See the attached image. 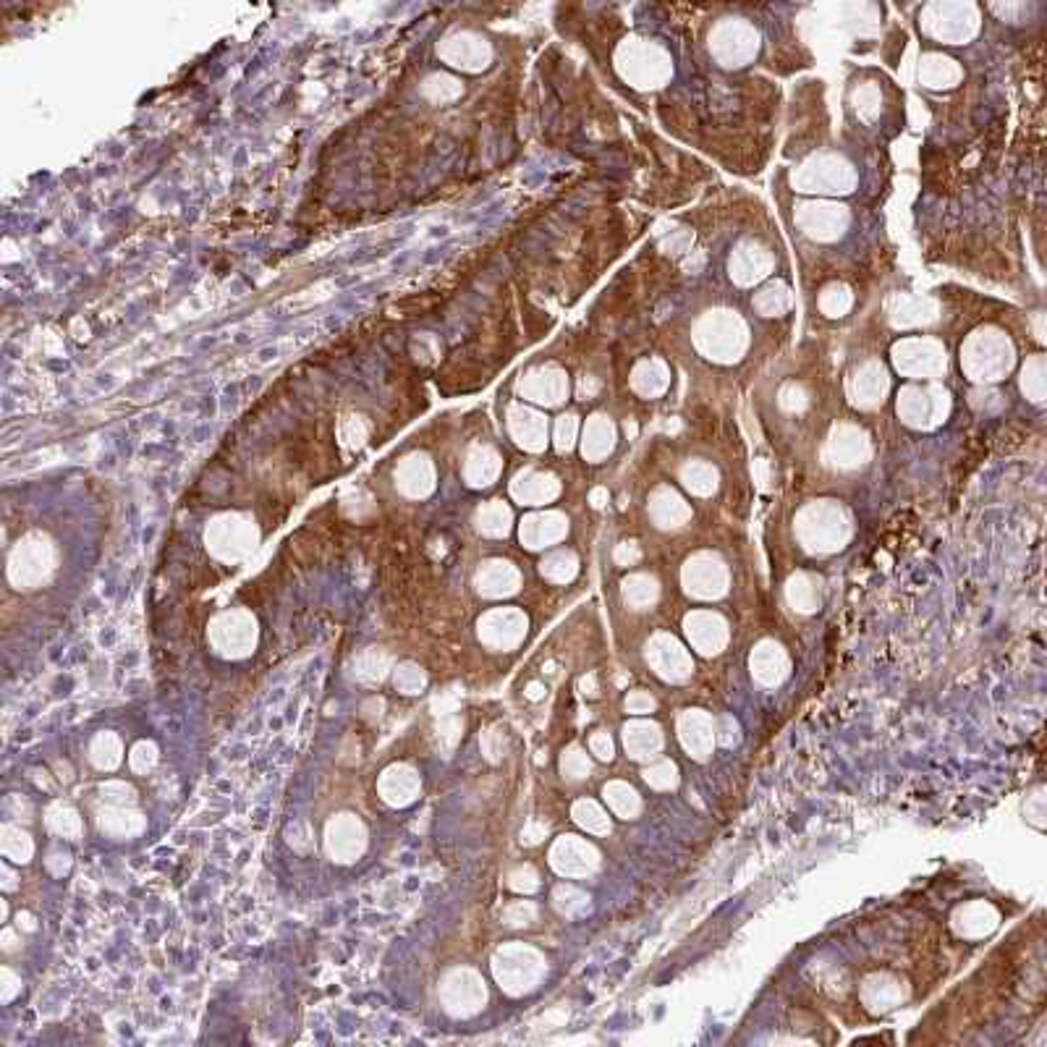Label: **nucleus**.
I'll use <instances>...</instances> for the list:
<instances>
[{
	"label": "nucleus",
	"mask_w": 1047,
	"mask_h": 1047,
	"mask_svg": "<svg viewBox=\"0 0 1047 1047\" xmlns=\"http://www.w3.org/2000/svg\"><path fill=\"white\" fill-rule=\"evenodd\" d=\"M563 770L571 773V778H584L589 773V762L587 757H582V752H571L563 757Z\"/></svg>",
	"instance_id": "nucleus-36"
},
{
	"label": "nucleus",
	"mask_w": 1047,
	"mask_h": 1047,
	"mask_svg": "<svg viewBox=\"0 0 1047 1047\" xmlns=\"http://www.w3.org/2000/svg\"><path fill=\"white\" fill-rule=\"evenodd\" d=\"M1024 391L1034 398V401H1042V393H1045V380H1042V359H1034L1032 364L1024 367Z\"/></svg>",
	"instance_id": "nucleus-35"
},
{
	"label": "nucleus",
	"mask_w": 1047,
	"mask_h": 1047,
	"mask_svg": "<svg viewBox=\"0 0 1047 1047\" xmlns=\"http://www.w3.org/2000/svg\"><path fill=\"white\" fill-rule=\"evenodd\" d=\"M951 409L948 393L938 385H909L898 396V414L911 427L940 425Z\"/></svg>",
	"instance_id": "nucleus-5"
},
{
	"label": "nucleus",
	"mask_w": 1047,
	"mask_h": 1047,
	"mask_svg": "<svg viewBox=\"0 0 1047 1047\" xmlns=\"http://www.w3.org/2000/svg\"><path fill=\"white\" fill-rule=\"evenodd\" d=\"M885 391H888V377H885L883 367L877 364H867L862 370L856 372L854 377V401L859 406H875L883 401Z\"/></svg>",
	"instance_id": "nucleus-22"
},
{
	"label": "nucleus",
	"mask_w": 1047,
	"mask_h": 1047,
	"mask_svg": "<svg viewBox=\"0 0 1047 1047\" xmlns=\"http://www.w3.org/2000/svg\"><path fill=\"white\" fill-rule=\"evenodd\" d=\"M623 595H626V603L642 610L655 605L660 589H657V582L652 576H631L623 584Z\"/></svg>",
	"instance_id": "nucleus-27"
},
{
	"label": "nucleus",
	"mask_w": 1047,
	"mask_h": 1047,
	"mask_svg": "<svg viewBox=\"0 0 1047 1047\" xmlns=\"http://www.w3.org/2000/svg\"><path fill=\"white\" fill-rule=\"evenodd\" d=\"M919 76L927 87H953L961 79V69L945 55H927L919 66Z\"/></svg>",
	"instance_id": "nucleus-23"
},
{
	"label": "nucleus",
	"mask_w": 1047,
	"mask_h": 1047,
	"mask_svg": "<svg viewBox=\"0 0 1047 1047\" xmlns=\"http://www.w3.org/2000/svg\"><path fill=\"white\" fill-rule=\"evenodd\" d=\"M822 312H828L830 317H838L843 315L846 309L851 307V294H849V288H843V286H830L825 294H822V302H820Z\"/></svg>",
	"instance_id": "nucleus-34"
},
{
	"label": "nucleus",
	"mask_w": 1047,
	"mask_h": 1047,
	"mask_svg": "<svg viewBox=\"0 0 1047 1047\" xmlns=\"http://www.w3.org/2000/svg\"><path fill=\"white\" fill-rule=\"evenodd\" d=\"M752 673L754 678L765 686L781 684L788 673V657L781 650V644L762 642L752 652Z\"/></svg>",
	"instance_id": "nucleus-18"
},
{
	"label": "nucleus",
	"mask_w": 1047,
	"mask_h": 1047,
	"mask_svg": "<svg viewBox=\"0 0 1047 1047\" xmlns=\"http://www.w3.org/2000/svg\"><path fill=\"white\" fill-rule=\"evenodd\" d=\"M770 267H773V257L762 247L752 244V241H749V244H741L731 257V275L741 286L762 281Z\"/></svg>",
	"instance_id": "nucleus-16"
},
{
	"label": "nucleus",
	"mask_w": 1047,
	"mask_h": 1047,
	"mask_svg": "<svg viewBox=\"0 0 1047 1047\" xmlns=\"http://www.w3.org/2000/svg\"><path fill=\"white\" fill-rule=\"evenodd\" d=\"M995 927H998V911L990 904H985V901L961 906L953 914V930L964 935V938H985Z\"/></svg>",
	"instance_id": "nucleus-17"
},
{
	"label": "nucleus",
	"mask_w": 1047,
	"mask_h": 1047,
	"mask_svg": "<svg viewBox=\"0 0 1047 1047\" xmlns=\"http://www.w3.org/2000/svg\"><path fill=\"white\" fill-rule=\"evenodd\" d=\"M574 817L579 825H584V828L589 830V833H608L610 830L608 815L597 807L595 801H579L574 809Z\"/></svg>",
	"instance_id": "nucleus-31"
},
{
	"label": "nucleus",
	"mask_w": 1047,
	"mask_h": 1047,
	"mask_svg": "<svg viewBox=\"0 0 1047 1047\" xmlns=\"http://www.w3.org/2000/svg\"><path fill=\"white\" fill-rule=\"evenodd\" d=\"M828 451L833 464L851 469V466L864 464V459L870 456V443L856 427H838L830 438Z\"/></svg>",
	"instance_id": "nucleus-15"
},
{
	"label": "nucleus",
	"mask_w": 1047,
	"mask_h": 1047,
	"mask_svg": "<svg viewBox=\"0 0 1047 1047\" xmlns=\"http://www.w3.org/2000/svg\"><path fill=\"white\" fill-rule=\"evenodd\" d=\"M801 542L815 553H833L843 548V542L849 540V519L830 500H822L801 511L799 524H796Z\"/></svg>",
	"instance_id": "nucleus-1"
},
{
	"label": "nucleus",
	"mask_w": 1047,
	"mask_h": 1047,
	"mask_svg": "<svg viewBox=\"0 0 1047 1047\" xmlns=\"http://www.w3.org/2000/svg\"><path fill=\"white\" fill-rule=\"evenodd\" d=\"M555 851H563V854H568V862L555 864V867H558L561 872H568V875H584V872L595 870L597 854L592 851V846H587V843L571 841V838H568V841L558 843Z\"/></svg>",
	"instance_id": "nucleus-25"
},
{
	"label": "nucleus",
	"mask_w": 1047,
	"mask_h": 1047,
	"mask_svg": "<svg viewBox=\"0 0 1047 1047\" xmlns=\"http://www.w3.org/2000/svg\"><path fill=\"white\" fill-rule=\"evenodd\" d=\"M977 8L969 3H938L927 8L924 27L932 37L945 42H964L977 32Z\"/></svg>",
	"instance_id": "nucleus-6"
},
{
	"label": "nucleus",
	"mask_w": 1047,
	"mask_h": 1047,
	"mask_svg": "<svg viewBox=\"0 0 1047 1047\" xmlns=\"http://www.w3.org/2000/svg\"><path fill=\"white\" fill-rule=\"evenodd\" d=\"M613 448V427L608 422H595L589 427V443H584V453L592 456H605Z\"/></svg>",
	"instance_id": "nucleus-33"
},
{
	"label": "nucleus",
	"mask_w": 1047,
	"mask_h": 1047,
	"mask_svg": "<svg viewBox=\"0 0 1047 1047\" xmlns=\"http://www.w3.org/2000/svg\"><path fill=\"white\" fill-rule=\"evenodd\" d=\"M799 226L820 241L838 239L846 226H849V215L846 210L830 202H817V205H804L799 210Z\"/></svg>",
	"instance_id": "nucleus-13"
},
{
	"label": "nucleus",
	"mask_w": 1047,
	"mask_h": 1047,
	"mask_svg": "<svg viewBox=\"0 0 1047 1047\" xmlns=\"http://www.w3.org/2000/svg\"><path fill=\"white\" fill-rule=\"evenodd\" d=\"M961 362L974 380H998L1011 370L1013 349L998 330H979L966 341Z\"/></svg>",
	"instance_id": "nucleus-2"
},
{
	"label": "nucleus",
	"mask_w": 1047,
	"mask_h": 1047,
	"mask_svg": "<svg viewBox=\"0 0 1047 1047\" xmlns=\"http://www.w3.org/2000/svg\"><path fill=\"white\" fill-rule=\"evenodd\" d=\"M794 181L799 184L801 192L843 194L851 192L856 176L846 160L835 158V155H817L801 165Z\"/></svg>",
	"instance_id": "nucleus-4"
},
{
	"label": "nucleus",
	"mask_w": 1047,
	"mask_h": 1047,
	"mask_svg": "<svg viewBox=\"0 0 1047 1047\" xmlns=\"http://www.w3.org/2000/svg\"><path fill=\"white\" fill-rule=\"evenodd\" d=\"M697 346L710 359L733 362L746 346L744 322L733 312H710L697 328Z\"/></svg>",
	"instance_id": "nucleus-3"
},
{
	"label": "nucleus",
	"mask_w": 1047,
	"mask_h": 1047,
	"mask_svg": "<svg viewBox=\"0 0 1047 1047\" xmlns=\"http://www.w3.org/2000/svg\"><path fill=\"white\" fill-rule=\"evenodd\" d=\"M681 480H684V485L689 487L694 495H710L712 490H715V485H718V474H715V469H712L710 464L692 461V464L684 466Z\"/></svg>",
	"instance_id": "nucleus-28"
},
{
	"label": "nucleus",
	"mask_w": 1047,
	"mask_h": 1047,
	"mask_svg": "<svg viewBox=\"0 0 1047 1047\" xmlns=\"http://www.w3.org/2000/svg\"><path fill=\"white\" fill-rule=\"evenodd\" d=\"M626 710L637 712V715H642V712H652L655 710V699H652L650 694L634 692L629 699H626Z\"/></svg>",
	"instance_id": "nucleus-37"
},
{
	"label": "nucleus",
	"mask_w": 1047,
	"mask_h": 1047,
	"mask_svg": "<svg viewBox=\"0 0 1047 1047\" xmlns=\"http://www.w3.org/2000/svg\"><path fill=\"white\" fill-rule=\"evenodd\" d=\"M862 998L872 1011H890V1008H896L906 998L904 982H898L890 974H875V977L864 982Z\"/></svg>",
	"instance_id": "nucleus-21"
},
{
	"label": "nucleus",
	"mask_w": 1047,
	"mask_h": 1047,
	"mask_svg": "<svg viewBox=\"0 0 1047 1047\" xmlns=\"http://www.w3.org/2000/svg\"><path fill=\"white\" fill-rule=\"evenodd\" d=\"M647 660L655 668V673L665 681H686L692 676L694 663L692 655L681 647L678 639H673L671 634H657L650 644H647Z\"/></svg>",
	"instance_id": "nucleus-11"
},
{
	"label": "nucleus",
	"mask_w": 1047,
	"mask_h": 1047,
	"mask_svg": "<svg viewBox=\"0 0 1047 1047\" xmlns=\"http://www.w3.org/2000/svg\"><path fill=\"white\" fill-rule=\"evenodd\" d=\"M678 739H681L684 749L692 757L705 760V757H710L715 741H718V726L712 723L707 712L689 710L678 718Z\"/></svg>",
	"instance_id": "nucleus-14"
},
{
	"label": "nucleus",
	"mask_w": 1047,
	"mask_h": 1047,
	"mask_svg": "<svg viewBox=\"0 0 1047 1047\" xmlns=\"http://www.w3.org/2000/svg\"><path fill=\"white\" fill-rule=\"evenodd\" d=\"M712 53L726 66H744L757 55V32L744 21H726L715 29Z\"/></svg>",
	"instance_id": "nucleus-10"
},
{
	"label": "nucleus",
	"mask_w": 1047,
	"mask_h": 1047,
	"mask_svg": "<svg viewBox=\"0 0 1047 1047\" xmlns=\"http://www.w3.org/2000/svg\"><path fill=\"white\" fill-rule=\"evenodd\" d=\"M650 514H652V519L657 521V527L676 529L689 521V516H692V508L686 506V500L681 498L676 490H671V487H660V490H655V495H652V500H650Z\"/></svg>",
	"instance_id": "nucleus-19"
},
{
	"label": "nucleus",
	"mask_w": 1047,
	"mask_h": 1047,
	"mask_svg": "<svg viewBox=\"0 0 1047 1047\" xmlns=\"http://www.w3.org/2000/svg\"><path fill=\"white\" fill-rule=\"evenodd\" d=\"M757 309H760L762 315L767 317H773V315H781L783 309H788V304H791V296H788V288L781 286V283H773V286H767L765 291H760L757 294Z\"/></svg>",
	"instance_id": "nucleus-30"
},
{
	"label": "nucleus",
	"mask_w": 1047,
	"mask_h": 1047,
	"mask_svg": "<svg viewBox=\"0 0 1047 1047\" xmlns=\"http://www.w3.org/2000/svg\"><path fill=\"white\" fill-rule=\"evenodd\" d=\"M634 385H637L644 396H657V393H663L665 385H668V372H665V367L660 362H647L642 364L637 370V375H634Z\"/></svg>",
	"instance_id": "nucleus-29"
},
{
	"label": "nucleus",
	"mask_w": 1047,
	"mask_h": 1047,
	"mask_svg": "<svg viewBox=\"0 0 1047 1047\" xmlns=\"http://www.w3.org/2000/svg\"><path fill=\"white\" fill-rule=\"evenodd\" d=\"M684 584L689 595L699 597V600H715V597L726 595L728 571L715 555H694L684 568Z\"/></svg>",
	"instance_id": "nucleus-9"
},
{
	"label": "nucleus",
	"mask_w": 1047,
	"mask_h": 1047,
	"mask_svg": "<svg viewBox=\"0 0 1047 1047\" xmlns=\"http://www.w3.org/2000/svg\"><path fill=\"white\" fill-rule=\"evenodd\" d=\"M684 629L694 650H699L702 655H718L728 642L726 621L712 610H697L692 616H686Z\"/></svg>",
	"instance_id": "nucleus-12"
},
{
	"label": "nucleus",
	"mask_w": 1047,
	"mask_h": 1047,
	"mask_svg": "<svg viewBox=\"0 0 1047 1047\" xmlns=\"http://www.w3.org/2000/svg\"><path fill=\"white\" fill-rule=\"evenodd\" d=\"M623 741L634 760H652L660 749H663V733L655 723L637 720L623 728Z\"/></svg>",
	"instance_id": "nucleus-20"
},
{
	"label": "nucleus",
	"mask_w": 1047,
	"mask_h": 1047,
	"mask_svg": "<svg viewBox=\"0 0 1047 1047\" xmlns=\"http://www.w3.org/2000/svg\"><path fill=\"white\" fill-rule=\"evenodd\" d=\"M605 799H608L610 809H613L618 817H623V820L637 817L639 809H642V801H639L637 791L631 786H626V783H610V786H605Z\"/></svg>",
	"instance_id": "nucleus-26"
},
{
	"label": "nucleus",
	"mask_w": 1047,
	"mask_h": 1047,
	"mask_svg": "<svg viewBox=\"0 0 1047 1047\" xmlns=\"http://www.w3.org/2000/svg\"><path fill=\"white\" fill-rule=\"evenodd\" d=\"M644 781L650 783L652 788H657V791H671V788L678 786L676 765L668 760L655 762V765H650L644 770Z\"/></svg>",
	"instance_id": "nucleus-32"
},
{
	"label": "nucleus",
	"mask_w": 1047,
	"mask_h": 1047,
	"mask_svg": "<svg viewBox=\"0 0 1047 1047\" xmlns=\"http://www.w3.org/2000/svg\"><path fill=\"white\" fill-rule=\"evenodd\" d=\"M893 362L909 377H938L945 370V351L927 338H909L893 349Z\"/></svg>",
	"instance_id": "nucleus-7"
},
{
	"label": "nucleus",
	"mask_w": 1047,
	"mask_h": 1047,
	"mask_svg": "<svg viewBox=\"0 0 1047 1047\" xmlns=\"http://www.w3.org/2000/svg\"><path fill=\"white\" fill-rule=\"evenodd\" d=\"M788 600H791V605H794L796 610H801V613H812V610L820 608L822 603L820 582H817L815 576L807 574L794 576V579L788 582Z\"/></svg>",
	"instance_id": "nucleus-24"
},
{
	"label": "nucleus",
	"mask_w": 1047,
	"mask_h": 1047,
	"mask_svg": "<svg viewBox=\"0 0 1047 1047\" xmlns=\"http://www.w3.org/2000/svg\"><path fill=\"white\" fill-rule=\"evenodd\" d=\"M592 752H595L600 760H610V757H613V741H610L608 733H597L595 739H592Z\"/></svg>",
	"instance_id": "nucleus-38"
},
{
	"label": "nucleus",
	"mask_w": 1047,
	"mask_h": 1047,
	"mask_svg": "<svg viewBox=\"0 0 1047 1047\" xmlns=\"http://www.w3.org/2000/svg\"><path fill=\"white\" fill-rule=\"evenodd\" d=\"M623 74L637 82V87H660L671 76V61L655 45H634L623 50Z\"/></svg>",
	"instance_id": "nucleus-8"
}]
</instances>
